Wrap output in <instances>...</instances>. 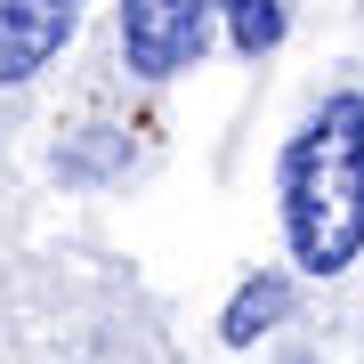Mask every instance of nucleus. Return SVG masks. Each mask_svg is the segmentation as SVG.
Masks as SVG:
<instances>
[{"instance_id":"obj_1","label":"nucleus","mask_w":364,"mask_h":364,"mask_svg":"<svg viewBox=\"0 0 364 364\" xmlns=\"http://www.w3.org/2000/svg\"><path fill=\"white\" fill-rule=\"evenodd\" d=\"M284 195V235L308 275H340L364 251V97L340 90L308 114V130L284 146L275 170Z\"/></svg>"},{"instance_id":"obj_2","label":"nucleus","mask_w":364,"mask_h":364,"mask_svg":"<svg viewBox=\"0 0 364 364\" xmlns=\"http://www.w3.org/2000/svg\"><path fill=\"white\" fill-rule=\"evenodd\" d=\"M210 16H227L219 0H122V57L146 81H170L203 57Z\"/></svg>"},{"instance_id":"obj_3","label":"nucleus","mask_w":364,"mask_h":364,"mask_svg":"<svg viewBox=\"0 0 364 364\" xmlns=\"http://www.w3.org/2000/svg\"><path fill=\"white\" fill-rule=\"evenodd\" d=\"M81 25V0H0V90L33 81Z\"/></svg>"},{"instance_id":"obj_4","label":"nucleus","mask_w":364,"mask_h":364,"mask_svg":"<svg viewBox=\"0 0 364 364\" xmlns=\"http://www.w3.org/2000/svg\"><path fill=\"white\" fill-rule=\"evenodd\" d=\"M284 308H291V284H284V275H251V284L227 299V316H219L227 348H251L267 324H284Z\"/></svg>"},{"instance_id":"obj_5","label":"nucleus","mask_w":364,"mask_h":364,"mask_svg":"<svg viewBox=\"0 0 364 364\" xmlns=\"http://www.w3.org/2000/svg\"><path fill=\"white\" fill-rule=\"evenodd\" d=\"M219 9H227V41L243 57H267L284 41V0H219Z\"/></svg>"}]
</instances>
